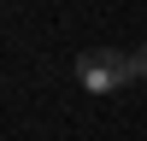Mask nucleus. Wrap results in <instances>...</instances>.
<instances>
[{"instance_id":"obj_2","label":"nucleus","mask_w":147,"mask_h":141,"mask_svg":"<svg viewBox=\"0 0 147 141\" xmlns=\"http://www.w3.org/2000/svg\"><path fill=\"white\" fill-rule=\"evenodd\" d=\"M129 59H136V82H147V41H141V47H136Z\"/></svg>"},{"instance_id":"obj_1","label":"nucleus","mask_w":147,"mask_h":141,"mask_svg":"<svg viewBox=\"0 0 147 141\" xmlns=\"http://www.w3.org/2000/svg\"><path fill=\"white\" fill-rule=\"evenodd\" d=\"M77 82L88 94H118V88L136 82V59L118 53V47H88V53L77 59Z\"/></svg>"}]
</instances>
